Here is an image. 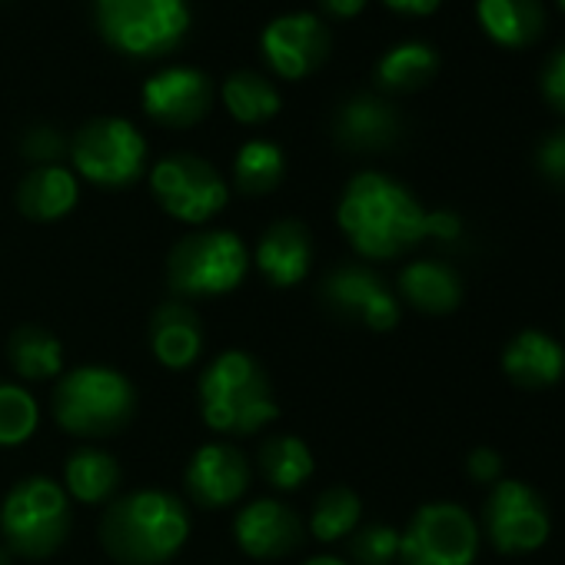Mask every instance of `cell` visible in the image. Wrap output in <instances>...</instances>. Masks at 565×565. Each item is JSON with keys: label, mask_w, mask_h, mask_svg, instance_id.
Segmentation results:
<instances>
[{"label": "cell", "mask_w": 565, "mask_h": 565, "mask_svg": "<svg viewBox=\"0 0 565 565\" xmlns=\"http://www.w3.org/2000/svg\"><path fill=\"white\" fill-rule=\"evenodd\" d=\"M303 565H350V562L340 558V555H313V558H307Z\"/></svg>", "instance_id": "cell-39"}, {"label": "cell", "mask_w": 565, "mask_h": 565, "mask_svg": "<svg viewBox=\"0 0 565 565\" xmlns=\"http://www.w3.org/2000/svg\"><path fill=\"white\" fill-rule=\"evenodd\" d=\"M330 28L310 11L282 14L263 28L259 54L266 67L282 81H307L330 57Z\"/></svg>", "instance_id": "cell-13"}, {"label": "cell", "mask_w": 565, "mask_h": 565, "mask_svg": "<svg viewBox=\"0 0 565 565\" xmlns=\"http://www.w3.org/2000/svg\"><path fill=\"white\" fill-rule=\"evenodd\" d=\"M74 173L100 190H127L147 173V140L127 117H94L71 137Z\"/></svg>", "instance_id": "cell-9"}, {"label": "cell", "mask_w": 565, "mask_h": 565, "mask_svg": "<svg viewBox=\"0 0 565 565\" xmlns=\"http://www.w3.org/2000/svg\"><path fill=\"white\" fill-rule=\"evenodd\" d=\"M14 203L24 220L31 223H57L71 216L81 203V180L64 163L54 167H31L14 193Z\"/></svg>", "instance_id": "cell-21"}, {"label": "cell", "mask_w": 565, "mask_h": 565, "mask_svg": "<svg viewBox=\"0 0 565 565\" xmlns=\"http://www.w3.org/2000/svg\"><path fill=\"white\" fill-rule=\"evenodd\" d=\"M249 249L233 230L206 226L180 236L167 253V287L177 300H213L243 287Z\"/></svg>", "instance_id": "cell-6"}, {"label": "cell", "mask_w": 565, "mask_h": 565, "mask_svg": "<svg viewBox=\"0 0 565 565\" xmlns=\"http://www.w3.org/2000/svg\"><path fill=\"white\" fill-rule=\"evenodd\" d=\"M140 409L137 386L114 366L87 363L57 376L51 393L54 423L74 439H114L120 436Z\"/></svg>", "instance_id": "cell-4"}, {"label": "cell", "mask_w": 565, "mask_h": 565, "mask_svg": "<svg viewBox=\"0 0 565 565\" xmlns=\"http://www.w3.org/2000/svg\"><path fill=\"white\" fill-rule=\"evenodd\" d=\"M94 18L100 38L134 61L173 54L190 31L186 0H94Z\"/></svg>", "instance_id": "cell-7"}, {"label": "cell", "mask_w": 565, "mask_h": 565, "mask_svg": "<svg viewBox=\"0 0 565 565\" xmlns=\"http://www.w3.org/2000/svg\"><path fill=\"white\" fill-rule=\"evenodd\" d=\"M399 137L403 117L380 94H353L333 114V140L347 153H383Z\"/></svg>", "instance_id": "cell-18"}, {"label": "cell", "mask_w": 565, "mask_h": 565, "mask_svg": "<svg viewBox=\"0 0 565 565\" xmlns=\"http://www.w3.org/2000/svg\"><path fill=\"white\" fill-rule=\"evenodd\" d=\"M287 177V157L273 140H246L233 157V186L243 196H266Z\"/></svg>", "instance_id": "cell-30"}, {"label": "cell", "mask_w": 565, "mask_h": 565, "mask_svg": "<svg viewBox=\"0 0 565 565\" xmlns=\"http://www.w3.org/2000/svg\"><path fill=\"white\" fill-rule=\"evenodd\" d=\"M313 259H317L313 233L297 216H282L269 223L253 249V266L273 290H294L297 282L310 276Z\"/></svg>", "instance_id": "cell-17"}, {"label": "cell", "mask_w": 565, "mask_h": 565, "mask_svg": "<svg viewBox=\"0 0 565 565\" xmlns=\"http://www.w3.org/2000/svg\"><path fill=\"white\" fill-rule=\"evenodd\" d=\"M436 74H439V54L426 41H403L393 51H386L373 67V81L383 94L423 90Z\"/></svg>", "instance_id": "cell-27"}, {"label": "cell", "mask_w": 565, "mask_h": 565, "mask_svg": "<svg viewBox=\"0 0 565 565\" xmlns=\"http://www.w3.org/2000/svg\"><path fill=\"white\" fill-rule=\"evenodd\" d=\"M399 303L426 317H446L462 303V279L443 259H413L396 276Z\"/></svg>", "instance_id": "cell-22"}, {"label": "cell", "mask_w": 565, "mask_h": 565, "mask_svg": "<svg viewBox=\"0 0 565 565\" xmlns=\"http://www.w3.org/2000/svg\"><path fill=\"white\" fill-rule=\"evenodd\" d=\"M8 366L24 383H47L64 373V343L41 323H21L8 337Z\"/></svg>", "instance_id": "cell-25"}, {"label": "cell", "mask_w": 565, "mask_h": 565, "mask_svg": "<svg viewBox=\"0 0 565 565\" xmlns=\"http://www.w3.org/2000/svg\"><path fill=\"white\" fill-rule=\"evenodd\" d=\"M317 303L330 320L370 333H390L399 327L403 317L396 290L370 263L360 259H343L323 273L317 287Z\"/></svg>", "instance_id": "cell-8"}, {"label": "cell", "mask_w": 565, "mask_h": 565, "mask_svg": "<svg viewBox=\"0 0 565 565\" xmlns=\"http://www.w3.org/2000/svg\"><path fill=\"white\" fill-rule=\"evenodd\" d=\"M337 223L350 246L370 263L396 259L433 236V210H426L406 183L380 170L350 177L337 203Z\"/></svg>", "instance_id": "cell-1"}, {"label": "cell", "mask_w": 565, "mask_h": 565, "mask_svg": "<svg viewBox=\"0 0 565 565\" xmlns=\"http://www.w3.org/2000/svg\"><path fill=\"white\" fill-rule=\"evenodd\" d=\"M502 373L519 390H548L565 376V347L545 330H522L502 350Z\"/></svg>", "instance_id": "cell-20"}, {"label": "cell", "mask_w": 565, "mask_h": 565, "mask_svg": "<svg viewBox=\"0 0 565 565\" xmlns=\"http://www.w3.org/2000/svg\"><path fill=\"white\" fill-rule=\"evenodd\" d=\"M486 542L499 555H529L539 552L552 535V515L545 499L522 479H499L489 486L482 502V529Z\"/></svg>", "instance_id": "cell-12"}, {"label": "cell", "mask_w": 565, "mask_h": 565, "mask_svg": "<svg viewBox=\"0 0 565 565\" xmlns=\"http://www.w3.org/2000/svg\"><path fill=\"white\" fill-rule=\"evenodd\" d=\"M363 522V499L356 489L337 482V486H327L317 502H313V512L307 519V535L317 539V542H343L350 539V532Z\"/></svg>", "instance_id": "cell-29"}, {"label": "cell", "mask_w": 565, "mask_h": 565, "mask_svg": "<svg viewBox=\"0 0 565 565\" xmlns=\"http://www.w3.org/2000/svg\"><path fill=\"white\" fill-rule=\"evenodd\" d=\"M67 153H71V140L51 124H34L21 137V157L31 160L34 167H54Z\"/></svg>", "instance_id": "cell-33"}, {"label": "cell", "mask_w": 565, "mask_h": 565, "mask_svg": "<svg viewBox=\"0 0 565 565\" xmlns=\"http://www.w3.org/2000/svg\"><path fill=\"white\" fill-rule=\"evenodd\" d=\"M143 114L170 130L196 127L213 107V81L196 67H163L143 84Z\"/></svg>", "instance_id": "cell-16"}, {"label": "cell", "mask_w": 565, "mask_h": 565, "mask_svg": "<svg viewBox=\"0 0 565 565\" xmlns=\"http://www.w3.org/2000/svg\"><path fill=\"white\" fill-rule=\"evenodd\" d=\"M226 114L243 127H259L273 120L282 107L279 90L256 71H233L220 87Z\"/></svg>", "instance_id": "cell-28"}, {"label": "cell", "mask_w": 565, "mask_h": 565, "mask_svg": "<svg viewBox=\"0 0 565 565\" xmlns=\"http://www.w3.org/2000/svg\"><path fill=\"white\" fill-rule=\"evenodd\" d=\"M196 406L203 426L226 439L256 436L279 419L273 380L246 350H223L200 373Z\"/></svg>", "instance_id": "cell-3"}, {"label": "cell", "mask_w": 565, "mask_h": 565, "mask_svg": "<svg viewBox=\"0 0 565 565\" xmlns=\"http://www.w3.org/2000/svg\"><path fill=\"white\" fill-rule=\"evenodd\" d=\"M555 4H558V11L565 14V0H555Z\"/></svg>", "instance_id": "cell-41"}, {"label": "cell", "mask_w": 565, "mask_h": 565, "mask_svg": "<svg viewBox=\"0 0 565 565\" xmlns=\"http://www.w3.org/2000/svg\"><path fill=\"white\" fill-rule=\"evenodd\" d=\"M479 522L459 502L419 505L399 532L403 565H472L479 555Z\"/></svg>", "instance_id": "cell-10"}, {"label": "cell", "mask_w": 565, "mask_h": 565, "mask_svg": "<svg viewBox=\"0 0 565 565\" xmlns=\"http://www.w3.org/2000/svg\"><path fill=\"white\" fill-rule=\"evenodd\" d=\"M0 565H14V555L8 552V545L0 542Z\"/></svg>", "instance_id": "cell-40"}, {"label": "cell", "mask_w": 565, "mask_h": 565, "mask_svg": "<svg viewBox=\"0 0 565 565\" xmlns=\"http://www.w3.org/2000/svg\"><path fill=\"white\" fill-rule=\"evenodd\" d=\"M71 529V495L51 476H24L0 499V542L11 555L44 562L67 545Z\"/></svg>", "instance_id": "cell-5"}, {"label": "cell", "mask_w": 565, "mask_h": 565, "mask_svg": "<svg viewBox=\"0 0 565 565\" xmlns=\"http://www.w3.org/2000/svg\"><path fill=\"white\" fill-rule=\"evenodd\" d=\"M535 170L545 183L565 190V127L552 130L535 147Z\"/></svg>", "instance_id": "cell-34"}, {"label": "cell", "mask_w": 565, "mask_h": 565, "mask_svg": "<svg viewBox=\"0 0 565 565\" xmlns=\"http://www.w3.org/2000/svg\"><path fill=\"white\" fill-rule=\"evenodd\" d=\"M466 476L479 486H495L502 479V456L492 446H476L466 456Z\"/></svg>", "instance_id": "cell-36"}, {"label": "cell", "mask_w": 565, "mask_h": 565, "mask_svg": "<svg viewBox=\"0 0 565 565\" xmlns=\"http://www.w3.org/2000/svg\"><path fill=\"white\" fill-rule=\"evenodd\" d=\"M64 492L84 505H110L120 495L124 469L100 446H77L64 462Z\"/></svg>", "instance_id": "cell-24"}, {"label": "cell", "mask_w": 565, "mask_h": 565, "mask_svg": "<svg viewBox=\"0 0 565 565\" xmlns=\"http://www.w3.org/2000/svg\"><path fill=\"white\" fill-rule=\"evenodd\" d=\"M350 565H396L399 562V529L390 522H360L347 539Z\"/></svg>", "instance_id": "cell-32"}, {"label": "cell", "mask_w": 565, "mask_h": 565, "mask_svg": "<svg viewBox=\"0 0 565 565\" xmlns=\"http://www.w3.org/2000/svg\"><path fill=\"white\" fill-rule=\"evenodd\" d=\"M303 515L282 499H253L233 515V542L253 562H279L290 558L307 545Z\"/></svg>", "instance_id": "cell-14"}, {"label": "cell", "mask_w": 565, "mask_h": 565, "mask_svg": "<svg viewBox=\"0 0 565 565\" xmlns=\"http://www.w3.org/2000/svg\"><path fill=\"white\" fill-rule=\"evenodd\" d=\"M539 94L558 117H565V41L545 57L539 74Z\"/></svg>", "instance_id": "cell-35"}, {"label": "cell", "mask_w": 565, "mask_h": 565, "mask_svg": "<svg viewBox=\"0 0 565 565\" xmlns=\"http://www.w3.org/2000/svg\"><path fill=\"white\" fill-rule=\"evenodd\" d=\"M383 4L406 18H429L433 11H439L443 0H383Z\"/></svg>", "instance_id": "cell-38"}, {"label": "cell", "mask_w": 565, "mask_h": 565, "mask_svg": "<svg viewBox=\"0 0 565 565\" xmlns=\"http://www.w3.org/2000/svg\"><path fill=\"white\" fill-rule=\"evenodd\" d=\"M317 4H320L323 18H330V21H353L366 11L370 0H317Z\"/></svg>", "instance_id": "cell-37"}, {"label": "cell", "mask_w": 565, "mask_h": 565, "mask_svg": "<svg viewBox=\"0 0 565 565\" xmlns=\"http://www.w3.org/2000/svg\"><path fill=\"white\" fill-rule=\"evenodd\" d=\"M249 482H253V466L246 452L226 439L203 443L183 469L186 499L206 512L236 505L249 492Z\"/></svg>", "instance_id": "cell-15"}, {"label": "cell", "mask_w": 565, "mask_h": 565, "mask_svg": "<svg viewBox=\"0 0 565 565\" xmlns=\"http://www.w3.org/2000/svg\"><path fill=\"white\" fill-rule=\"evenodd\" d=\"M256 469L263 482H269L276 492H297L313 479L317 459H313V449L300 436L273 433L256 449Z\"/></svg>", "instance_id": "cell-26"}, {"label": "cell", "mask_w": 565, "mask_h": 565, "mask_svg": "<svg viewBox=\"0 0 565 565\" xmlns=\"http://www.w3.org/2000/svg\"><path fill=\"white\" fill-rule=\"evenodd\" d=\"M476 21L502 51H529L548 28L542 0H476Z\"/></svg>", "instance_id": "cell-23"}, {"label": "cell", "mask_w": 565, "mask_h": 565, "mask_svg": "<svg viewBox=\"0 0 565 565\" xmlns=\"http://www.w3.org/2000/svg\"><path fill=\"white\" fill-rule=\"evenodd\" d=\"M147 340H150L153 360L170 373L190 370L203 356V347H206L200 313L177 297L153 307L150 323H147Z\"/></svg>", "instance_id": "cell-19"}, {"label": "cell", "mask_w": 565, "mask_h": 565, "mask_svg": "<svg viewBox=\"0 0 565 565\" xmlns=\"http://www.w3.org/2000/svg\"><path fill=\"white\" fill-rule=\"evenodd\" d=\"M190 532V505L167 489L124 492L100 515V545L117 565H167Z\"/></svg>", "instance_id": "cell-2"}, {"label": "cell", "mask_w": 565, "mask_h": 565, "mask_svg": "<svg viewBox=\"0 0 565 565\" xmlns=\"http://www.w3.org/2000/svg\"><path fill=\"white\" fill-rule=\"evenodd\" d=\"M150 193L167 216L186 226H203L230 203V186L220 170L196 153H167L150 170Z\"/></svg>", "instance_id": "cell-11"}, {"label": "cell", "mask_w": 565, "mask_h": 565, "mask_svg": "<svg viewBox=\"0 0 565 565\" xmlns=\"http://www.w3.org/2000/svg\"><path fill=\"white\" fill-rule=\"evenodd\" d=\"M41 426V406L34 393L14 380H0V449L24 446Z\"/></svg>", "instance_id": "cell-31"}]
</instances>
